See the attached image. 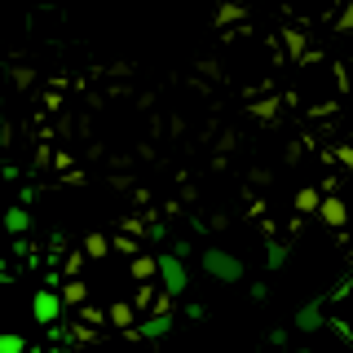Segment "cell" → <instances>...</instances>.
Here are the masks:
<instances>
[{"mask_svg":"<svg viewBox=\"0 0 353 353\" xmlns=\"http://www.w3.org/2000/svg\"><path fill=\"white\" fill-rule=\"evenodd\" d=\"M336 31H353V0H345L340 5V14H336V22H331Z\"/></svg>","mask_w":353,"mask_h":353,"instance_id":"cell-24","label":"cell"},{"mask_svg":"<svg viewBox=\"0 0 353 353\" xmlns=\"http://www.w3.org/2000/svg\"><path fill=\"white\" fill-rule=\"evenodd\" d=\"M331 80H336V93H349V71H345V62H331Z\"/></svg>","mask_w":353,"mask_h":353,"instance_id":"cell-27","label":"cell"},{"mask_svg":"<svg viewBox=\"0 0 353 353\" xmlns=\"http://www.w3.org/2000/svg\"><path fill=\"white\" fill-rule=\"evenodd\" d=\"M88 270V256H84V248H71L62 256V279H80V274Z\"/></svg>","mask_w":353,"mask_h":353,"instance_id":"cell-13","label":"cell"},{"mask_svg":"<svg viewBox=\"0 0 353 353\" xmlns=\"http://www.w3.org/2000/svg\"><path fill=\"white\" fill-rule=\"evenodd\" d=\"M71 340H75V345H93V340H97V331L88 327V323H75V327H71Z\"/></svg>","mask_w":353,"mask_h":353,"instance_id":"cell-25","label":"cell"},{"mask_svg":"<svg viewBox=\"0 0 353 353\" xmlns=\"http://www.w3.org/2000/svg\"><path fill=\"white\" fill-rule=\"evenodd\" d=\"M292 353H314V349H292Z\"/></svg>","mask_w":353,"mask_h":353,"instance_id":"cell-36","label":"cell"},{"mask_svg":"<svg viewBox=\"0 0 353 353\" xmlns=\"http://www.w3.org/2000/svg\"><path fill=\"white\" fill-rule=\"evenodd\" d=\"M199 75H208V80H221L225 71H221V62H216V58H199Z\"/></svg>","mask_w":353,"mask_h":353,"instance_id":"cell-28","label":"cell"},{"mask_svg":"<svg viewBox=\"0 0 353 353\" xmlns=\"http://www.w3.org/2000/svg\"><path fill=\"white\" fill-rule=\"evenodd\" d=\"M27 225H31V216H27V208H5V230L9 234H27Z\"/></svg>","mask_w":353,"mask_h":353,"instance_id":"cell-17","label":"cell"},{"mask_svg":"<svg viewBox=\"0 0 353 353\" xmlns=\"http://www.w3.org/2000/svg\"><path fill=\"white\" fill-rule=\"evenodd\" d=\"M128 274H132V283H154L159 279V252H137L128 261Z\"/></svg>","mask_w":353,"mask_h":353,"instance_id":"cell-6","label":"cell"},{"mask_svg":"<svg viewBox=\"0 0 353 353\" xmlns=\"http://www.w3.org/2000/svg\"><path fill=\"white\" fill-rule=\"evenodd\" d=\"M9 84H14V88H22V93H27V88L36 84V66H27V62L9 66Z\"/></svg>","mask_w":353,"mask_h":353,"instance_id":"cell-18","label":"cell"},{"mask_svg":"<svg viewBox=\"0 0 353 353\" xmlns=\"http://www.w3.org/2000/svg\"><path fill=\"white\" fill-rule=\"evenodd\" d=\"M110 248H115V252H124V256L132 261V256H137V252H141V243H137V239H132V234H124V230H119V234H115V239H110Z\"/></svg>","mask_w":353,"mask_h":353,"instance_id":"cell-22","label":"cell"},{"mask_svg":"<svg viewBox=\"0 0 353 353\" xmlns=\"http://www.w3.org/2000/svg\"><path fill=\"white\" fill-rule=\"evenodd\" d=\"M265 261H270V270H283V265H287V243L265 239Z\"/></svg>","mask_w":353,"mask_h":353,"instance_id":"cell-20","label":"cell"},{"mask_svg":"<svg viewBox=\"0 0 353 353\" xmlns=\"http://www.w3.org/2000/svg\"><path fill=\"white\" fill-rule=\"evenodd\" d=\"M137 331H141V340H163L172 331V314H146V323Z\"/></svg>","mask_w":353,"mask_h":353,"instance_id":"cell-11","label":"cell"},{"mask_svg":"<svg viewBox=\"0 0 353 353\" xmlns=\"http://www.w3.org/2000/svg\"><path fill=\"white\" fill-rule=\"evenodd\" d=\"M279 110H283V93H265V97H252V102H248V115L261 119V124H274Z\"/></svg>","mask_w":353,"mask_h":353,"instance_id":"cell-7","label":"cell"},{"mask_svg":"<svg viewBox=\"0 0 353 353\" xmlns=\"http://www.w3.org/2000/svg\"><path fill=\"white\" fill-rule=\"evenodd\" d=\"M185 283H190L185 261L176 256V252H159V287H163L168 296H185Z\"/></svg>","mask_w":353,"mask_h":353,"instance_id":"cell-2","label":"cell"},{"mask_svg":"<svg viewBox=\"0 0 353 353\" xmlns=\"http://www.w3.org/2000/svg\"><path fill=\"white\" fill-rule=\"evenodd\" d=\"M199 261H203V270L212 274L216 283H243V261L234 256V252L208 248V252H203V256H199Z\"/></svg>","mask_w":353,"mask_h":353,"instance_id":"cell-1","label":"cell"},{"mask_svg":"<svg viewBox=\"0 0 353 353\" xmlns=\"http://www.w3.org/2000/svg\"><path fill=\"white\" fill-rule=\"evenodd\" d=\"M309 115H314V119H323V115H336V102H314V106H309Z\"/></svg>","mask_w":353,"mask_h":353,"instance_id":"cell-32","label":"cell"},{"mask_svg":"<svg viewBox=\"0 0 353 353\" xmlns=\"http://www.w3.org/2000/svg\"><path fill=\"white\" fill-rule=\"evenodd\" d=\"M146 225H150L146 212H132V216L119 221V230H124V234H132V239H146Z\"/></svg>","mask_w":353,"mask_h":353,"instance_id":"cell-19","label":"cell"},{"mask_svg":"<svg viewBox=\"0 0 353 353\" xmlns=\"http://www.w3.org/2000/svg\"><path fill=\"white\" fill-rule=\"evenodd\" d=\"M318 216H323V225H327V230H345V225H349V208H345V199L323 194V203H318Z\"/></svg>","mask_w":353,"mask_h":353,"instance_id":"cell-5","label":"cell"},{"mask_svg":"<svg viewBox=\"0 0 353 353\" xmlns=\"http://www.w3.org/2000/svg\"><path fill=\"white\" fill-rule=\"evenodd\" d=\"M283 49H287L292 62H314V58H309V53H314V49H309V36L301 27H283Z\"/></svg>","mask_w":353,"mask_h":353,"instance_id":"cell-8","label":"cell"},{"mask_svg":"<svg viewBox=\"0 0 353 353\" xmlns=\"http://www.w3.org/2000/svg\"><path fill=\"white\" fill-rule=\"evenodd\" d=\"M62 314V296L58 292H36V301H31V318H36L40 327H53Z\"/></svg>","mask_w":353,"mask_h":353,"instance_id":"cell-3","label":"cell"},{"mask_svg":"<svg viewBox=\"0 0 353 353\" xmlns=\"http://www.w3.org/2000/svg\"><path fill=\"white\" fill-rule=\"evenodd\" d=\"M327 327H331V331H336V336H340V340H353V327L345 323V318H327Z\"/></svg>","mask_w":353,"mask_h":353,"instance_id":"cell-29","label":"cell"},{"mask_svg":"<svg viewBox=\"0 0 353 353\" xmlns=\"http://www.w3.org/2000/svg\"><path fill=\"white\" fill-rule=\"evenodd\" d=\"M80 323L102 327V323H106V309H97V305H80Z\"/></svg>","mask_w":353,"mask_h":353,"instance_id":"cell-23","label":"cell"},{"mask_svg":"<svg viewBox=\"0 0 353 353\" xmlns=\"http://www.w3.org/2000/svg\"><path fill=\"white\" fill-rule=\"evenodd\" d=\"M106 323L115 327V331L137 327V309H132V301H110V305H106Z\"/></svg>","mask_w":353,"mask_h":353,"instance_id":"cell-10","label":"cell"},{"mask_svg":"<svg viewBox=\"0 0 353 353\" xmlns=\"http://www.w3.org/2000/svg\"><path fill=\"white\" fill-rule=\"evenodd\" d=\"M252 185H270V172H265V168H252Z\"/></svg>","mask_w":353,"mask_h":353,"instance_id":"cell-35","label":"cell"},{"mask_svg":"<svg viewBox=\"0 0 353 353\" xmlns=\"http://www.w3.org/2000/svg\"><path fill=\"white\" fill-rule=\"evenodd\" d=\"M349 292H353V279H349V274H345V279H340L336 287H331V301H345Z\"/></svg>","mask_w":353,"mask_h":353,"instance_id":"cell-31","label":"cell"},{"mask_svg":"<svg viewBox=\"0 0 353 353\" xmlns=\"http://www.w3.org/2000/svg\"><path fill=\"white\" fill-rule=\"evenodd\" d=\"M110 185H115V190H132V176L128 172H110Z\"/></svg>","mask_w":353,"mask_h":353,"instance_id":"cell-33","label":"cell"},{"mask_svg":"<svg viewBox=\"0 0 353 353\" xmlns=\"http://www.w3.org/2000/svg\"><path fill=\"white\" fill-rule=\"evenodd\" d=\"M323 305H327V301H309V305L296 309V331H305V336L323 331V327H327V309H323Z\"/></svg>","mask_w":353,"mask_h":353,"instance_id":"cell-4","label":"cell"},{"mask_svg":"<svg viewBox=\"0 0 353 353\" xmlns=\"http://www.w3.org/2000/svg\"><path fill=\"white\" fill-rule=\"evenodd\" d=\"M58 296H62V305H66V309H80V305H88V287H84V279H66Z\"/></svg>","mask_w":353,"mask_h":353,"instance_id":"cell-12","label":"cell"},{"mask_svg":"<svg viewBox=\"0 0 353 353\" xmlns=\"http://www.w3.org/2000/svg\"><path fill=\"white\" fill-rule=\"evenodd\" d=\"M154 296H159V287H154V283H137V292H132V309H137V314H150Z\"/></svg>","mask_w":353,"mask_h":353,"instance_id":"cell-16","label":"cell"},{"mask_svg":"<svg viewBox=\"0 0 353 353\" xmlns=\"http://www.w3.org/2000/svg\"><path fill=\"white\" fill-rule=\"evenodd\" d=\"M49 168L66 172V168H75V159H71V154H66V150H53V163H49Z\"/></svg>","mask_w":353,"mask_h":353,"instance_id":"cell-30","label":"cell"},{"mask_svg":"<svg viewBox=\"0 0 353 353\" xmlns=\"http://www.w3.org/2000/svg\"><path fill=\"white\" fill-rule=\"evenodd\" d=\"M0 353H31L27 336H18V331H0Z\"/></svg>","mask_w":353,"mask_h":353,"instance_id":"cell-21","label":"cell"},{"mask_svg":"<svg viewBox=\"0 0 353 353\" xmlns=\"http://www.w3.org/2000/svg\"><path fill=\"white\" fill-rule=\"evenodd\" d=\"M327 159H336L340 168H353V141H345V146H336V150L327 154Z\"/></svg>","mask_w":353,"mask_h":353,"instance_id":"cell-26","label":"cell"},{"mask_svg":"<svg viewBox=\"0 0 353 353\" xmlns=\"http://www.w3.org/2000/svg\"><path fill=\"white\" fill-rule=\"evenodd\" d=\"M212 22L216 27H239V22H248V5H243V0H216Z\"/></svg>","mask_w":353,"mask_h":353,"instance_id":"cell-9","label":"cell"},{"mask_svg":"<svg viewBox=\"0 0 353 353\" xmlns=\"http://www.w3.org/2000/svg\"><path fill=\"white\" fill-rule=\"evenodd\" d=\"M296 212L301 216H309V212H318V203H323V190H314V185H305V190H296Z\"/></svg>","mask_w":353,"mask_h":353,"instance_id":"cell-15","label":"cell"},{"mask_svg":"<svg viewBox=\"0 0 353 353\" xmlns=\"http://www.w3.org/2000/svg\"><path fill=\"white\" fill-rule=\"evenodd\" d=\"M62 181H66V185H84V168H66Z\"/></svg>","mask_w":353,"mask_h":353,"instance_id":"cell-34","label":"cell"},{"mask_svg":"<svg viewBox=\"0 0 353 353\" xmlns=\"http://www.w3.org/2000/svg\"><path fill=\"white\" fill-rule=\"evenodd\" d=\"M80 248H84L88 261H106V256H110V239H106V234H84Z\"/></svg>","mask_w":353,"mask_h":353,"instance_id":"cell-14","label":"cell"}]
</instances>
